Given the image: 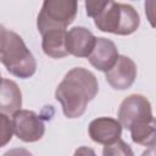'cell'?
<instances>
[{
    "mask_svg": "<svg viewBox=\"0 0 156 156\" xmlns=\"http://www.w3.org/2000/svg\"><path fill=\"white\" fill-rule=\"evenodd\" d=\"M13 133L24 143H35L45 133V126L40 116L29 110H18L12 115Z\"/></svg>",
    "mask_w": 156,
    "mask_h": 156,
    "instance_id": "8992f818",
    "label": "cell"
},
{
    "mask_svg": "<svg viewBox=\"0 0 156 156\" xmlns=\"http://www.w3.org/2000/svg\"><path fill=\"white\" fill-rule=\"evenodd\" d=\"M150 101L139 94L127 96L118 108V122L122 127L130 130L154 121Z\"/></svg>",
    "mask_w": 156,
    "mask_h": 156,
    "instance_id": "5b68a950",
    "label": "cell"
},
{
    "mask_svg": "<svg viewBox=\"0 0 156 156\" xmlns=\"http://www.w3.org/2000/svg\"><path fill=\"white\" fill-rule=\"evenodd\" d=\"M112 2H113V0H85V12H87V16L91 17V18H96Z\"/></svg>",
    "mask_w": 156,
    "mask_h": 156,
    "instance_id": "9a60e30c",
    "label": "cell"
},
{
    "mask_svg": "<svg viewBox=\"0 0 156 156\" xmlns=\"http://www.w3.org/2000/svg\"><path fill=\"white\" fill-rule=\"evenodd\" d=\"M130 132V136L132 140L135 144L139 145H144V146H155V140H156V123L155 119L143 124L140 127L133 128L129 130Z\"/></svg>",
    "mask_w": 156,
    "mask_h": 156,
    "instance_id": "4fadbf2b",
    "label": "cell"
},
{
    "mask_svg": "<svg viewBox=\"0 0 156 156\" xmlns=\"http://www.w3.org/2000/svg\"><path fill=\"white\" fill-rule=\"evenodd\" d=\"M1 82H2V78H1V73H0V84H1Z\"/></svg>",
    "mask_w": 156,
    "mask_h": 156,
    "instance_id": "ac0fdd59",
    "label": "cell"
},
{
    "mask_svg": "<svg viewBox=\"0 0 156 156\" xmlns=\"http://www.w3.org/2000/svg\"><path fill=\"white\" fill-rule=\"evenodd\" d=\"M66 29H50L41 34V48L46 56L62 58L68 55L66 49Z\"/></svg>",
    "mask_w": 156,
    "mask_h": 156,
    "instance_id": "7c38bea8",
    "label": "cell"
},
{
    "mask_svg": "<svg viewBox=\"0 0 156 156\" xmlns=\"http://www.w3.org/2000/svg\"><path fill=\"white\" fill-rule=\"evenodd\" d=\"M22 107V93L11 79H2L0 84V113L13 115Z\"/></svg>",
    "mask_w": 156,
    "mask_h": 156,
    "instance_id": "8fae6325",
    "label": "cell"
},
{
    "mask_svg": "<svg viewBox=\"0 0 156 156\" xmlns=\"http://www.w3.org/2000/svg\"><path fill=\"white\" fill-rule=\"evenodd\" d=\"M118 50L116 44L107 38H96L95 44L90 54L88 55V60L93 67L99 71L106 72L110 69L118 57Z\"/></svg>",
    "mask_w": 156,
    "mask_h": 156,
    "instance_id": "9c48e42d",
    "label": "cell"
},
{
    "mask_svg": "<svg viewBox=\"0 0 156 156\" xmlns=\"http://www.w3.org/2000/svg\"><path fill=\"white\" fill-rule=\"evenodd\" d=\"M88 133L93 141L106 146L121 138L122 126L118 119L111 117H99L89 123Z\"/></svg>",
    "mask_w": 156,
    "mask_h": 156,
    "instance_id": "ba28073f",
    "label": "cell"
},
{
    "mask_svg": "<svg viewBox=\"0 0 156 156\" xmlns=\"http://www.w3.org/2000/svg\"><path fill=\"white\" fill-rule=\"evenodd\" d=\"M0 62L7 72L21 79L32 77L37 71V61L23 39L15 32L7 30L6 38L0 48Z\"/></svg>",
    "mask_w": 156,
    "mask_h": 156,
    "instance_id": "7a4b0ae2",
    "label": "cell"
},
{
    "mask_svg": "<svg viewBox=\"0 0 156 156\" xmlns=\"http://www.w3.org/2000/svg\"><path fill=\"white\" fill-rule=\"evenodd\" d=\"M13 135V126L12 121L7 115L0 113V147L7 145Z\"/></svg>",
    "mask_w": 156,
    "mask_h": 156,
    "instance_id": "5bb4252c",
    "label": "cell"
},
{
    "mask_svg": "<svg viewBox=\"0 0 156 156\" xmlns=\"http://www.w3.org/2000/svg\"><path fill=\"white\" fill-rule=\"evenodd\" d=\"M6 33H7V29L4 26L0 24V48L2 46V43H4L5 38H6Z\"/></svg>",
    "mask_w": 156,
    "mask_h": 156,
    "instance_id": "e0dca14e",
    "label": "cell"
},
{
    "mask_svg": "<svg viewBox=\"0 0 156 156\" xmlns=\"http://www.w3.org/2000/svg\"><path fill=\"white\" fill-rule=\"evenodd\" d=\"M99 83L96 77L83 67H74L66 73L55 91L67 118H78L85 112L88 104L96 96Z\"/></svg>",
    "mask_w": 156,
    "mask_h": 156,
    "instance_id": "6da1fadb",
    "label": "cell"
},
{
    "mask_svg": "<svg viewBox=\"0 0 156 156\" xmlns=\"http://www.w3.org/2000/svg\"><path fill=\"white\" fill-rule=\"evenodd\" d=\"M78 0H44L38 15L37 27L40 34L50 29H66L77 16Z\"/></svg>",
    "mask_w": 156,
    "mask_h": 156,
    "instance_id": "277c9868",
    "label": "cell"
},
{
    "mask_svg": "<svg viewBox=\"0 0 156 156\" xmlns=\"http://www.w3.org/2000/svg\"><path fill=\"white\" fill-rule=\"evenodd\" d=\"M105 78L116 90L128 89L136 78V65L128 56L118 55L113 66L105 72Z\"/></svg>",
    "mask_w": 156,
    "mask_h": 156,
    "instance_id": "52a82bcc",
    "label": "cell"
},
{
    "mask_svg": "<svg viewBox=\"0 0 156 156\" xmlns=\"http://www.w3.org/2000/svg\"><path fill=\"white\" fill-rule=\"evenodd\" d=\"M102 155H133L129 145L126 144L121 138L115 143L106 145L102 150Z\"/></svg>",
    "mask_w": 156,
    "mask_h": 156,
    "instance_id": "2e32d148",
    "label": "cell"
},
{
    "mask_svg": "<svg viewBox=\"0 0 156 156\" xmlns=\"http://www.w3.org/2000/svg\"><path fill=\"white\" fill-rule=\"evenodd\" d=\"M96 37L84 27H73L66 34V49L68 55L88 57L94 48Z\"/></svg>",
    "mask_w": 156,
    "mask_h": 156,
    "instance_id": "30bf717a",
    "label": "cell"
},
{
    "mask_svg": "<svg viewBox=\"0 0 156 156\" xmlns=\"http://www.w3.org/2000/svg\"><path fill=\"white\" fill-rule=\"evenodd\" d=\"M94 23L101 32L129 35L139 28L140 18L133 6L113 1L101 15L94 18Z\"/></svg>",
    "mask_w": 156,
    "mask_h": 156,
    "instance_id": "3957f363",
    "label": "cell"
}]
</instances>
